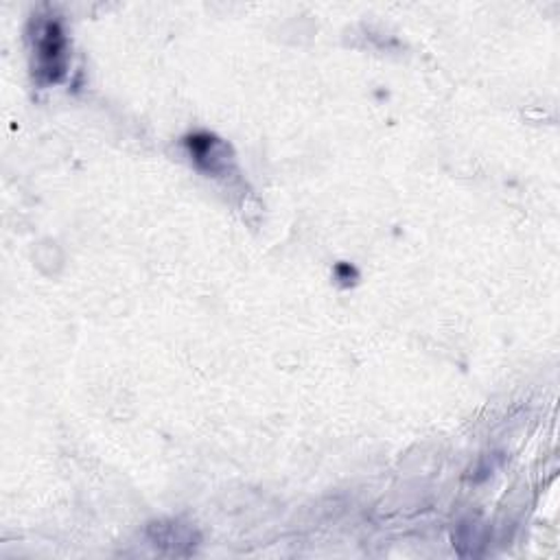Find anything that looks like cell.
Instances as JSON below:
<instances>
[{
  "mask_svg": "<svg viewBox=\"0 0 560 560\" xmlns=\"http://www.w3.org/2000/svg\"><path fill=\"white\" fill-rule=\"evenodd\" d=\"M37 74L44 81H57L66 63V37L57 20H46L35 37Z\"/></svg>",
  "mask_w": 560,
  "mask_h": 560,
  "instance_id": "cell-1",
  "label": "cell"
}]
</instances>
